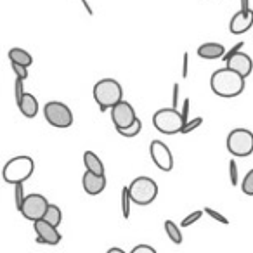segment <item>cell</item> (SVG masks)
I'll list each match as a JSON object with an SVG mask.
<instances>
[{
    "instance_id": "obj_24",
    "label": "cell",
    "mask_w": 253,
    "mask_h": 253,
    "mask_svg": "<svg viewBox=\"0 0 253 253\" xmlns=\"http://www.w3.org/2000/svg\"><path fill=\"white\" fill-rule=\"evenodd\" d=\"M203 213H205V210H196V211H193V213H189L182 222H180V227H191V225L196 224V222L203 217Z\"/></svg>"
},
{
    "instance_id": "obj_3",
    "label": "cell",
    "mask_w": 253,
    "mask_h": 253,
    "mask_svg": "<svg viewBox=\"0 0 253 253\" xmlns=\"http://www.w3.org/2000/svg\"><path fill=\"white\" fill-rule=\"evenodd\" d=\"M33 170H35V162L32 156L21 155L5 163L2 175L5 182L16 186V184H25L33 175Z\"/></svg>"
},
{
    "instance_id": "obj_23",
    "label": "cell",
    "mask_w": 253,
    "mask_h": 253,
    "mask_svg": "<svg viewBox=\"0 0 253 253\" xmlns=\"http://www.w3.org/2000/svg\"><path fill=\"white\" fill-rule=\"evenodd\" d=\"M241 189L246 196H253V169L245 175V179L241 182Z\"/></svg>"
},
{
    "instance_id": "obj_25",
    "label": "cell",
    "mask_w": 253,
    "mask_h": 253,
    "mask_svg": "<svg viewBox=\"0 0 253 253\" xmlns=\"http://www.w3.org/2000/svg\"><path fill=\"white\" fill-rule=\"evenodd\" d=\"M14 200H16V207H18V210L23 207V203H25L26 200V194H25V187H23V184H16L14 186Z\"/></svg>"
},
{
    "instance_id": "obj_18",
    "label": "cell",
    "mask_w": 253,
    "mask_h": 253,
    "mask_svg": "<svg viewBox=\"0 0 253 253\" xmlns=\"http://www.w3.org/2000/svg\"><path fill=\"white\" fill-rule=\"evenodd\" d=\"M84 165L88 172L97 173V175H104V165H102L101 158H99L94 151H85L84 153Z\"/></svg>"
},
{
    "instance_id": "obj_34",
    "label": "cell",
    "mask_w": 253,
    "mask_h": 253,
    "mask_svg": "<svg viewBox=\"0 0 253 253\" xmlns=\"http://www.w3.org/2000/svg\"><path fill=\"white\" fill-rule=\"evenodd\" d=\"M179 95H180V85L175 84L173 85V94H172V108H175V109L179 108V102H180Z\"/></svg>"
},
{
    "instance_id": "obj_4",
    "label": "cell",
    "mask_w": 253,
    "mask_h": 253,
    "mask_svg": "<svg viewBox=\"0 0 253 253\" xmlns=\"http://www.w3.org/2000/svg\"><path fill=\"white\" fill-rule=\"evenodd\" d=\"M153 125L163 135H175L182 132V116L175 108H163L153 115Z\"/></svg>"
},
{
    "instance_id": "obj_32",
    "label": "cell",
    "mask_w": 253,
    "mask_h": 253,
    "mask_svg": "<svg viewBox=\"0 0 253 253\" xmlns=\"http://www.w3.org/2000/svg\"><path fill=\"white\" fill-rule=\"evenodd\" d=\"M12 71L16 73V78H21V80L28 78V68L19 66V64H12Z\"/></svg>"
},
{
    "instance_id": "obj_14",
    "label": "cell",
    "mask_w": 253,
    "mask_h": 253,
    "mask_svg": "<svg viewBox=\"0 0 253 253\" xmlns=\"http://www.w3.org/2000/svg\"><path fill=\"white\" fill-rule=\"evenodd\" d=\"M225 68H229V70L239 73L243 78H246V77H250V73L253 71V61H252V57H250L248 54L239 52V54H236L234 57H231V59L225 63Z\"/></svg>"
},
{
    "instance_id": "obj_19",
    "label": "cell",
    "mask_w": 253,
    "mask_h": 253,
    "mask_svg": "<svg viewBox=\"0 0 253 253\" xmlns=\"http://www.w3.org/2000/svg\"><path fill=\"white\" fill-rule=\"evenodd\" d=\"M163 227H165V232L167 236L170 238V241L175 243V245H180L182 243V231H180V227L175 224L173 220H165V224H163Z\"/></svg>"
},
{
    "instance_id": "obj_22",
    "label": "cell",
    "mask_w": 253,
    "mask_h": 253,
    "mask_svg": "<svg viewBox=\"0 0 253 253\" xmlns=\"http://www.w3.org/2000/svg\"><path fill=\"white\" fill-rule=\"evenodd\" d=\"M142 130V122L141 118H137V122L134 125H130L128 128H122V130H116L122 137H126V139H132V137H137Z\"/></svg>"
},
{
    "instance_id": "obj_33",
    "label": "cell",
    "mask_w": 253,
    "mask_h": 253,
    "mask_svg": "<svg viewBox=\"0 0 253 253\" xmlns=\"http://www.w3.org/2000/svg\"><path fill=\"white\" fill-rule=\"evenodd\" d=\"M130 253H158V252L149 245H137V246H134V250H132Z\"/></svg>"
},
{
    "instance_id": "obj_38",
    "label": "cell",
    "mask_w": 253,
    "mask_h": 253,
    "mask_svg": "<svg viewBox=\"0 0 253 253\" xmlns=\"http://www.w3.org/2000/svg\"><path fill=\"white\" fill-rule=\"evenodd\" d=\"M106 253H125V252H123L122 248H118V246H113V248H109Z\"/></svg>"
},
{
    "instance_id": "obj_15",
    "label": "cell",
    "mask_w": 253,
    "mask_h": 253,
    "mask_svg": "<svg viewBox=\"0 0 253 253\" xmlns=\"http://www.w3.org/2000/svg\"><path fill=\"white\" fill-rule=\"evenodd\" d=\"M225 47L222 43H215V42H208L203 43V45L198 47L196 54L201 57V59H220V57L225 56Z\"/></svg>"
},
{
    "instance_id": "obj_17",
    "label": "cell",
    "mask_w": 253,
    "mask_h": 253,
    "mask_svg": "<svg viewBox=\"0 0 253 253\" xmlns=\"http://www.w3.org/2000/svg\"><path fill=\"white\" fill-rule=\"evenodd\" d=\"M9 59H11V64H19V66L30 68L33 63V57L28 50L21 49V47H14V49L9 50Z\"/></svg>"
},
{
    "instance_id": "obj_9",
    "label": "cell",
    "mask_w": 253,
    "mask_h": 253,
    "mask_svg": "<svg viewBox=\"0 0 253 253\" xmlns=\"http://www.w3.org/2000/svg\"><path fill=\"white\" fill-rule=\"evenodd\" d=\"M137 118H139L137 113H135L134 106H132L130 102L122 101L111 108V120H113V123H115L116 130L128 128V126L137 122Z\"/></svg>"
},
{
    "instance_id": "obj_36",
    "label": "cell",
    "mask_w": 253,
    "mask_h": 253,
    "mask_svg": "<svg viewBox=\"0 0 253 253\" xmlns=\"http://www.w3.org/2000/svg\"><path fill=\"white\" fill-rule=\"evenodd\" d=\"M80 4L85 7V11H87V14H88V16H92V14H94V9H92V5L88 4L87 0H80Z\"/></svg>"
},
{
    "instance_id": "obj_27",
    "label": "cell",
    "mask_w": 253,
    "mask_h": 253,
    "mask_svg": "<svg viewBox=\"0 0 253 253\" xmlns=\"http://www.w3.org/2000/svg\"><path fill=\"white\" fill-rule=\"evenodd\" d=\"M205 213H207L208 217H211V218H213V220L220 222V224L229 225V218H227V217H224V215H222V213H218V211H217V210H213V208L207 207V208H205Z\"/></svg>"
},
{
    "instance_id": "obj_8",
    "label": "cell",
    "mask_w": 253,
    "mask_h": 253,
    "mask_svg": "<svg viewBox=\"0 0 253 253\" xmlns=\"http://www.w3.org/2000/svg\"><path fill=\"white\" fill-rule=\"evenodd\" d=\"M49 207H50V203L45 196H42V194H39V193H32V194H26V200H25V203H23V207L19 208V211H21V215L26 220L39 222V220H43Z\"/></svg>"
},
{
    "instance_id": "obj_7",
    "label": "cell",
    "mask_w": 253,
    "mask_h": 253,
    "mask_svg": "<svg viewBox=\"0 0 253 253\" xmlns=\"http://www.w3.org/2000/svg\"><path fill=\"white\" fill-rule=\"evenodd\" d=\"M43 116L56 128H68L73 125V113L64 102L50 101L43 106Z\"/></svg>"
},
{
    "instance_id": "obj_30",
    "label": "cell",
    "mask_w": 253,
    "mask_h": 253,
    "mask_svg": "<svg viewBox=\"0 0 253 253\" xmlns=\"http://www.w3.org/2000/svg\"><path fill=\"white\" fill-rule=\"evenodd\" d=\"M229 177H231V186H238V167H236L234 160L229 162Z\"/></svg>"
},
{
    "instance_id": "obj_21",
    "label": "cell",
    "mask_w": 253,
    "mask_h": 253,
    "mask_svg": "<svg viewBox=\"0 0 253 253\" xmlns=\"http://www.w3.org/2000/svg\"><path fill=\"white\" fill-rule=\"evenodd\" d=\"M134 203L132 201V196H130V189L126 186H123L122 187V215H123V218H130V205Z\"/></svg>"
},
{
    "instance_id": "obj_37",
    "label": "cell",
    "mask_w": 253,
    "mask_h": 253,
    "mask_svg": "<svg viewBox=\"0 0 253 253\" xmlns=\"http://www.w3.org/2000/svg\"><path fill=\"white\" fill-rule=\"evenodd\" d=\"M241 11H250V0H241Z\"/></svg>"
},
{
    "instance_id": "obj_6",
    "label": "cell",
    "mask_w": 253,
    "mask_h": 253,
    "mask_svg": "<svg viewBox=\"0 0 253 253\" xmlns=\"http://www.w3.org/2000/svg\"><path fill=\"white\" fill-rule=\"evenodd\" d=\"M227 151L236 158H246L253 153V132L248 128H234L227 135Z\"/></svg>"
},
{
    "instance_id": "obj_2",
    "label": "cell",
    "mask_w": 253,
    "mask_h": 253,
    "mask_svg": "<svg viewBox=\"0 0 253 253\" xmlns=\"http://www.w3.org/2000/svg\"><path fill=\"white\" fill-rule=\"evenodd\" d=\"M94 101L97 102L99 109L106 113L123 101V88L115 78H102L94 85Z\"/></svg>"
},
{
    "instance_id": "obj_29",
    "label": "cell",
    "mask_w": 253,
    "mask_h": 253,
    "mask_svg": "<svg viewBox=\"0 0 253 253\" xmlns=\"http://www.w3.org/2000/svg\"><path fill=\"white\" fill-rule=\"evenodd\" d=\"M243 47H245V42H243V40H239V42L236 43V45L232 47V49H229L227 52H225V56L222 57V59H224L225 63H227V61L231 59V57H234L236 54H239V52H241V49H243Z\"/></svg>"
},
{
    "instance_id": "obj_11",
    "label": "cell",
    "mask_w": 253,
    "mask_h": 253,
    "mask_svg": "<svg viewBox=\"0 0 253 253\" xmlns=\"http://www.w3.org/2000/svg\"><path fill=\"white\" fill-rule=\"evenodd\" d=\"M33 229H35V232H37V243L56 246V245H59L61 239H63V236L59 234L57 227L50 225L49 222H45V220L33 222Z\"/></svg>"
},
{
    "instance_id": "obj_13",
    "label": "cell",
    "mask_w": 253,
    "mask_h": 253,
    "mask_svg": "<svg viewBox=\"0 0 253 253\" xmlns=\"http://www.w3.org/2000/svg\"><path fill=\"white\" fill-rule=\"evenodd\" d=\"M82 186H84V191L90 196H97L102 191L106 189V177L104 175H97V173L92 172H85L82 175Z\"/></svg>"
},
{
    "instance_id": "obj_35",
    "label": "cell",
    "mask_w": 253,
    "mask_h": 253,
    "mask_svg": "<svg viewBox=\"0 0 253 253\" xmlns=\"http://www.w3.org/2000/svg\"><path fill=\"white\" fill-rule=\"evenodd\" d=\"M189 75V52H184L182 56V78H187Z\"/></svg>"
},
{
    "instance_id": "obj_26",
    "label": "cell",
    "mask_w": 253,
    "mask_h": 253,
    "mask_svg": "<svg viewBox=\"0 0 253 253\" xmlns=\"http://www.w3.org/2000/svg\"><path fill=\"white\" fill-rule=\"evenodd\" d=\"M201 123H203V116H196V118L189 120V122L184 125V128H182V132H180V134H191L193 130H196Z\"/></svg>"
},
{
    "instance_id": "obj_31",
    "label": "cell",
    "mask_w": 253,
    "mask_h": 253,
    "mask_svg": "<svg viewBox=\"0 0 253 253\" xmlns=\"http://www.w3.org/2000/svg\"><path fill=\"white\" fill-rule=\"evenodd\" d=\"M189 109H191V101H189V99H184V101H182V108H180V116H182L184 125L189 122ZM182 128H184V126H182Z\"/></svg>"
},
{
    "instance_id": "obj_20",
    "label": "cell",
    "mask_w": 253,
    "mask_h": 253,
    "mask_svg": "<svg viewBox=\"0 0 253 253\" xmlns=\"http://www.w3.org/2000/svg\"><path fill=\"white\" fill-rule=\"evenodd\" d=\"M43 220L49 222L50 225H54V227H59L61 220H63V211H61V208L57 207V205H52L50 203L49 210H47L45 217H43Z\"/></svg>"
},
{
    "instance_id": "obj_12",
    "label": "cell",
    "mask_w": 253,
    "mask_h": 253,
    "mask_svg": "<svg viewBox=\"0 0 253 253\" xmlns=\"http://www.w3.org/2000/svg\"><path fill=\"white\" fill-rule=\"evenodd\" d=\"M253 26V11H239L236 12L231 18V23H229V32L232 35H243L246 33L250 28Z\"/></svg>"
},
{
    "instance_id": "obj_10",
    "label": "cell",
    "mask_w": 253,
    "mask_h": 253,
    "mask_svg": "<svg viewBox=\"0 0 253 253\" xmlns=\"http://www.w3.org/2000/svg\"><path fill=\"white\" fill-rule=\"evenodd\" d=\"M149 155H151V160L162 172H172L173 170V155L165 142L153 141L149 144Z\"/></svg>"
},
{
    "instance_id": "obj_1",
    "label": "cell",
    "mask_w": 253,
    "mask_h": 253,
    "mask_svg": "<svg viewBox=\"0 0 253 253\" xmlns=\"http://www.w3.org/2000/svg\"><path fill=\"white\" fill-rule=\"evenodd\" d=\"M210 87L215 95L224 99L238 97L245 90V78L229 68L217 70L210 78Z\"/></svg>"
},
{
    "instance_id": "obj_16",
    "label": "cell",
    "mask_w": 253,
    "mask_h": 253,
    "mask_svg": "<svg viewBox=\"0 0 253 253\" xmlns=\"http://www.w3.org/2000/svg\"><path fill=\"white\" fill-rule=\"evenodd\" d=\"M18 108H19V111L23 113V116H26V118H35V116L39 115V101H37L35 95L30 94V92H26L25 97L18 102Z\"/></svg>"
},
{
    "instance_id": "obj_5",
    "label": "cell",
    "mask_w": 253,
    "mask_h": 253,
    "mask_svg": "<svg viewBox=\"0 0 253 253\" xmlns=\"http://www.w3.org/2000/svg\"><path fill=\"white\" fill-rule=\"evenodd\" d=\"M130 189L132 201L139 207H146L151 205L158 196V184L149 177H137L132 180V184L128 186Z\"/></svg>"
},
{
    "instance_id": "obj_28",
    "label": "cell",
    "mask_w": 253,
    "mask_h": 253,
    "mask_svg": "<svg viewBox=\"0 0 253 253\" xmlns=\"http://www.w3.org/2000/svg\"><path fill=\"white\" fill-rule=\"evenodd\" d=\"M23 82L25 80H21V78H16V82H14V95H16V102H19L23 97H25V87H23Z\"/></svg>"
}]
</instances>
